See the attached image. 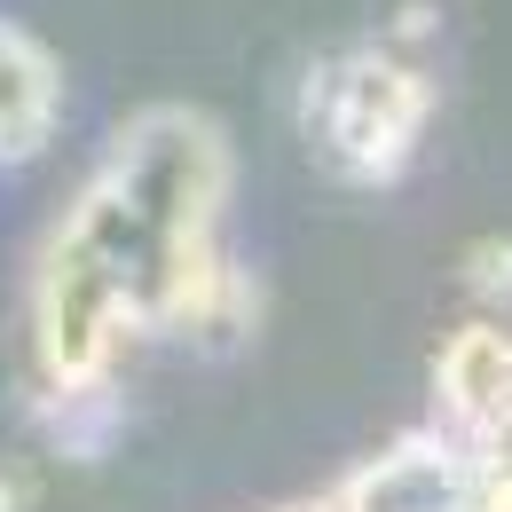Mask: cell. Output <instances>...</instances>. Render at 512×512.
<instances>
[{
  "instance_id": "1",
  "label": "cell",
  "mask_w": 512,
  "mask_h": 512,
  "mask_svg": "<svg viewBox=\"0 0 512 512\" xmlns=\"http://www.w3.org/2000/svg\"><path fill=\"white\" fill-rule=\"evenodd\" d=\"M229 142L190 103L134 111L87 190L56 213L32 260V363L40 394H119L127 355L166 331L190 347H237L260 292L221 253Z\"/></svg>"
},
{
  "instance_id": "2",
  "label": "cell",
  "mask_w": 512,
  "mask_h": 512,
  "mask_svg": "<svg viewBox=\"0 0 512 512\" xmlns=\"http://www.w3.org/2000/svg\"><path fill=\"white\" fill-rule=\"evenodd\" d=\"M300 142L331 182L347 190H386L410 174L418 142L434 127V71L402 40H363V48H331L300 71L292 95Z\"/></svg>"
},
{
  "instance_id": "3",
  "label": "cell",
  "mask_w": 512,
  "mask_h": 512,
  "mask_svg": "<svg viewBox=\"0 0 512 512\" xmlns=\"http://www.w3.org/2000/svg\"><path fill=\"white\" fill-rule=\"evenodd\" d=\"M331 505L339 512H489V481L457 434L418 426V434L386 442L379 457H363L347 481H331Z\"/></svg>"
},
{
  "instance_id": "4",
  "label": "cell",
  "mask_w": 512,
  "mask_h": 512,
  "mask_svg": "<svg viewBox=\"0 0 512 512\" xmlns=\"http://www.w3.org/2000/svg\"><path fill=\"white\" fill-rule=\"evenodd\" d=\"M434 426L465 449L512 442V323L473 316L457 323L434 355Z\"/></svg>"
},
{
  "instance_id": "5",
  "label": "cell",
  "mask_w": 512,
  "mask_h": 512,
  "mask_svg": "<svg viewBox=\"0 0 512 512\" xmlns=\"http://www.w3.org/2000/svg\"><path fill=\"white\" fill-rule=\"evenodd\" d=\"M56 119H64V71H56V56L32 32L0 24V166L32 158L56 134Z\"/></svg>"
},
{
  "instance_id": "6",
  "label": "cell",
  "mask_w": 512,
  "mask_h": 512,
  "mask_svg": "<svg viewBox=\"0 0 512 512\" xmlns=\"http://www.w3.org/2000/svg\"><path fill=\"white\" fill-rule=\"evenodd\" d=\"M465 292H473V316H505L512 308V237H473L457 260Z\"/></svg>"
},
{
  "instance_id": "7",
  "label": "cell",
  "mask_w": 512,
  "mask_h": 512,
  "mask_svg": "<svg viewBox=\"0 0 512 512\" xmlns=\"http://www.w3.org/2000/svg\"><path fill=\"white\" fill-rule=\"evenodd\" d=\"M16 505H24V489H16L8 473H0V512H16Z\"/></svg>"
}]
</instances>
